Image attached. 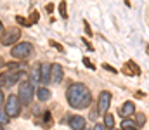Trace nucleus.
<instances>
[{"instance_id":"10","label":"nucleus","mask_w":149,"mask_h":130,"mask_svg":"<svg viewBox=\"0 0 149 130\" xmlns=\"http://www.w3.org/2000/svg\"><path fill=\"white\" fill-rule=\"evenodd\" d=\"M23 75H24L23 71H17V73H5V75H3V87L14 85V83L23 76Z\"/></svg>"},{"instance_id":"6","label":"nucleus","mask_w":149,"mask_h":130,"mask_svg":"<svg viewBox=\"0 0 149 130\" xmlns=\"http://www.w3.org/2000/svg\"><path fill=\"white\" fill-rule=\"evenodd\" d=\"M111 94L108 92V90H102L101 94H99V102H97V111L101 113V115H106L108 113V109H109V104H111Z\"/></svg>"},{"instance_id":"15","label":"nucleus","mask_w":149,"mask_h":130,"mask_svg":"<svg viewBox=\"0 0 149 130\" xmlns=\"http://www.w3.org/2000/svg\"><path fill=\"white\" fill-rule=\"evenodd\" d=\"M104 125H106L109 130L114 127V116H113V115H108V113L104 115Z\"/></svg>"},{"instance_id":"21","label":"nucleus","mask_w":149,"mask_h":130,"mask_svg":"<svg viewBox=\"0 0 149 130\" xmlns=\"http://www.w3.org/2000/svg\"><path fill=\"white\" fill-rule=\"evenodd\" d=\"M38 19H40V14H38V10H33V12H31V24H37Z\"/></svg>"},{"instance_id":"20","label":"nucleus","mask_w":149,"mask_h":130,"mask_svg":"<svg viewBox=\"0 0 149 130\" xmlns=\"http://www.w3.org/2000/svg\"><path fill=\"white\" fill-rule=\"evenodd\" d=\"M135 123H137L139 127H142V125L146 123V116H144V115H135Z\"/></svg>"},{"instance_id":"22","label":"nucleus","mask_w":149,"mask_h":130,"mask_svg":"<svg viewBox=\"0 0 149 130\" xmlns=\"http://www.w3.org/2000/svg\"><path fill=\"white\" fill-rule=\"evenodd\" d=\"M50 45H52V47H54V49H57V50H59V52H63V50H64V47H63V45H61V43H57L56 42V40H50Z\"/></svg>"},{"instance_id":"9","label":"nucleus","mask_w":149,"mask_h":130,"mask_svg":"<svg viewBox=\"0 0 149 130\" xmlns=\"http://www.w3.org/2000/svg\"><path fill=\"white\" fill-rule=\"evenodd\" d=\"M50 66L52 64H47V63L40 64V82H42V85H47L49 82H52V78H50Z\"/></svg>"},{"instance_id":"4","label":"nucleus","mask_w":149,"mask_h":130,"mask_svg":"<svg viewBox=\"0 0 149 130\" xmlns=\"http://www.w3.org/2000/svg\"><path fill=\"white\" fill-rule=\"evenodd\" d=\"M33 92H35V88H33V85H31V82H24L23 85L19 87L17 97H19L21 104L30 106V102H31V99H33Z\"/></svg>"},{"instance_id":"27","label":"nucleus","mask_w":149,"mask_h":130,"mask_svg":"<svg viewBox=\"0 0 149 130\" xmlns=\"http://www.w3.org/2000/svg\"><path fill=\"white\" fill-rule=\"evenodd\" d=\"M81 40H83V43H85V47H87L88 50H94V47H92V43H90V42H87V40H85V37H83Z\"/></svg>"},{"instance_id":"8","label":"nucleus","mask_w":149,"mask_h":130,"mask_svg":"<svg viewBox=\"0 0 149 130\" xmlns=\"http://www.w3.org/2000/svg\"><path fill=\"white\" fill-rule=\"evenodd\" d=\"M50 78H52V82H56V83L63 82L64 71H63V66H61V64H52V66H50Z\"/></svg>"},{"instance_id":"14","label":"nucleus","mask_w":149,"mask_h":130,"mask_svg":"<svg viewBox=\"0 0 149 130\" xmlns=\"http://www.w3.org/2000/svg\"><path fill=\"white\" fill-rule=\"evenodd\" d=\"M31 80L33 82H40V64H35L33 68H31Z\"/></svg>"},{"instance_id":"25","label":"nucleus","mask_w":149,"mask_h":130,"mask_svg":"<svg viewBox=\"0 0 149 130\" xmlns=\"http://www.w3.org/2000/svg\"><path fill=\"white\" fill-rule=\"evenodd\" d=\"M83 64H85L87 68H90V70H95V66L90 63V59H88V57H83Z\"/></svg>"},{"instance_id":"23","label":"nucleus","mask_w":149,"mask_h":130,"mask_svg":"<svg viewBox=\"0 0 149 130\" xmlns=\"http://www.w3.org/2000/svg\"><path fill=\"white\" fill-rule=\"evenodd\" d=\"M83 28H85V33L88 35V37H92L94 33H92V30H90V24H88V21H83Z\"/></svg>"},{"instance_id":"32","label":"nucleus","mask_w":149,"mask_h":130,"mask_svg":"<svg viewBox=\"0 0 149 130\" xmlns=\"http://www.w3.org/2000/svg\"><path fill=\"white\" fill-rule=\"evenodd\" d=\"M3 31V24H2V21H0V33Z\"/></svg>"},{"instance_id":"33","label":"nucleus","mask_w":149,"mask_h":130,"mask_svg":"<svg viewBox=\"0 0 149 130\" xmlns=\"http://www.w3.org/2000/svg\"><path fill=\"white\" fill-rule=\"evenodd\" d=\"M125 3H127V7H130V0H125Z\"/></svg>"},{"instance_id":"5","label":"nucleus","mask_w":149,"mask_h":130,"mask_svg":"<svg viewBox=\"0 0 149 130\" xmlns=\"http://www.w3.org/2000/svg\"><path fill=\"white\" fill-rule=\"evenodd\" d=\"M19 37H21V31L17 28H10L5 33H2L0 42H2V45H16V42L19 40Z\"/></svg>"},{"instance_id":"18","label":"nucleus","mask_w":149,"mask_h":130,"mask_svg":"<svg viewBox=\"0 0 149 130\" xmlns=\"http://www.w3.org/2000/svg\"><path fill=\"white\" fill-rule=\"evenodd\" d=\"M9 122V115H7V111L0 106V123H7Z\"/></svg>"},{"instance_id":"34","label":"nucleus","mask_w":149,"mask_h":130,"mask_svg":"<svg viewBox=\"0 0 149 130\" xmlns=\"http://www.w3.org/2000/svg\"><path fill=\"white\" fill-rule=\"evenodd\" d=\"M146 52H148V56H149V45H146Z\"/></svg>"},{"instance_id":"7","label":"nucleus","mask_w":149,"mask_h":130,"mask_svg":"<svg viewBox=\"0 0 149 130\" xmlns=\"http://www.w3.org/2000/svg\"><path fill=\"white\" fill-rule=\"evenodd\" d=\"M121 71H123L125 75H128V76H139V75H141V68L137 66L135 61H127V64L123 66Z\"/></svg>"},{"instance_id":"26","label":"nucleus","mask_w":149,"mask_h":130,"mask_svg":"<svg viewBox=\"0 0 149 130\" xmlns=\"http://www.w3.org/2000/svg\"><path fill=\"white\" fill-rule=\"evenodd\" d=\"M94 130H108V127H106L104 123H97V125L94 127Z\"/></svg>"},{"instance_id":"2","label":"nucleus","mask_w":149,"mask_h":130,"mask_svg":"<svg viewBox=\"0 0 149 130\" xmlns=\"http://www.w3.org/2000/svg\"><path fill=\"white\" fill-rule=\"evenodd\" d=\"M33 50V45L30 42H21V43H16L12 49H10V56L16 57V59H26Z\"/></svg>"},{"instance_id":"3","label":"nucleus","mask_w":149,"mask_h":130,"mask_svg":"<svg viewBox=\"0 0 149 130\" xmlns=\"http://www.w3.org/2000/svg\"><path fill=\"white\" fill-rule=\"evenodd\" d=\"M5 111H7L9 118H14V116H17L21 113V101H19L17 95L12 94V95L7 97V101H5Z\"/></svg>"},{"instance_id":"13","label":"nucleus","mask_w":149,"mask_h":130,"mask_svg":"<svg viewBox=\"0 0 149 130\" xmlns=\"http://www.w3.org/2000/svg\"><path fill=\"white\" fill-rule=\"evenodd\" d=\"M37 95H38V101H42V102H45V101H49L50 99V90L49 88H38V92H37Z\"/></svg>"},{"instance_id":"16","label":"nucleus","mask_w":149,"mask_h":130,"mask_svg":"<svg viewBox=\"0 0 149 130\" xmlns=\"http://www.w3.org/2000/svg\"><path fill=\"white\" fill-rule=\"evenodd\" d=\"M66 7H68V3L63 0V2L59 3V12H61V17H63V19H68V10H66Z\"/></svg>"},{"instance_id":"36","label":"nucleus","mask_w":149,"mask_h":130,"mask_svg":"<svg viewBox=\"0 0 149 130\" xmlns=\"http://www.w3.org/2000/svg\"><path fill=\"white\" fill-rule=\"evenodd\" d=\"M0 130H3V129H2V125H0Z\"/></svg>"},{"instance_id":"1","label":"nucleus","mask_w":149,"mask_h":130,"mask_svg":"<svg viewBox=\"0 0 149 130\" xmlns=\"http://www.w3.org/2000/svg\"><path fill=\"white\" fill-rule=\"evenodd\" d=\"M66 99H68V104L74 108V109H85L90 106L92 102V94L90 90L87 88L85 83H71L66 90Z\"/></svg>"},{"instance_id":"19","label":"nucleus","mask_w":149,"mask_h":130,"mask_svg":"<svg viewBox=\"0 0 149 130\" xmlns=\"http://www.w3.org/2000/svg\"><path fill=\"white\" fill-rule=\"evenodd\" d=\"M16 21H17L21 26H31V21H26L23 16H16Z\"/></svg>"},{"instance_id":"29","label":"nucleus","mask_w":149,"mask_h":130,"mask_svg":"<svg viewBox=\"0 0 149 130\" xmlns=\"http://www.w3.org/2000/svg\"><path fill=\"white\" fill-rule=\"evenodd\" d=\"M52 10H54V5H52V3H49V5H47V12H52Z\"/></svg>"},{"instance_id":"31","label":"nucleus","mask_w":149,"mask_h":130,"mask_svg":"<svg viewBox=\"0 0 149 130\" xmlns=\"http://www.w3.org/2000/svg\"><path fill=\"white\" fill-rule=\"evenodd\" d=\"M0 83L3 85V75H0Z\"/></svg>"},{"instance_id":"24","label":"nucleus","mask_w":149,"mask_h":130,"mask_svg":"<svg viewBox=\"0 0 149 130\" xmlns=\"http://www.w3.org/2000/svg\"><path fill=\"white\" fill-rule=\"evenodd\" d=\"M102 68H104L106 71H109V73H113V75H116V73H118V71H116V70L113 68L111 64H102Z\"/></svg>"},{"instance_id":"37","label":"nucleus","mask_w":149,"mask_h":130,"mask_svg":"<svg viewBox=\"0 0 149 130\" xmlns=\"http://www.w3.org/2000/svg\"><path fill=\"white\" fill-rule=\"evenodd\" d=\"M83 130H88V129H83Z\"/></svg>"},{"instance_id":"38","label":"nucleus","mask_w":149,"mask_h":130,"mask_svg":"<svg viewBox=\"0 0 149 130\" xmlns=\"http://www.w3.org/2000/svg\"><path fill=\"white\" fill-rule=\"evenodd\" d=\"M111 130H114V129H111Z\"/></svg>"},{"instance_id":"28","label":"nucleus","mask_w":149,"mask_h":130,"mask_svg":"<svg viewBox=\"0 0 149 130\" xmlns=\"http://www.w3.org/2000/svg\"><path fill=\"white\" fill-rule=\"evenodd\" d=\"M45 122H47V123H50V113H49V111L45 113Z\"/></svg>"},{"instance_id":"35","label":"nucleus","mask_w":149,"mask_h":130,"mask_svg":"<svg viewBox=\"0 0 149 130\" xmlns=\"http://www.w3.org/2000/svg\"><path fill=\"white\" fill-rule=\"evenodd\" d=\"M128 130H137V129H128Z\"/></svg>"},{"instance_id":"12","label":"nucleus","mask_w":149,"mask_h":130,"mask_svg":"<svg viewBox=\"0 0 149 130\" xmlns=\"http://www.w3.org/2000/svg\"><path fill=\"white\" fill-rule=\"evenodd\" d=\"M120 113H121L123 116H132V115L135 113V106H134V102H132V101H127V102L121 106Z\"/></svg>"},{"instance_id":"11","label":"nucleus","mask_w":149,"mask_h":130,"mask_svg":"<svg viewBox=\"0 0 149 130\" xmlns=\"http://www.w3.org/2000/svg\"><path fill=\"white\" fill-rule=\"evenodd\" d=\"M70 127L73 130H83L85 129V118L83 116H78V115H74L70 118Z\"/></svg>"},{"instance_id":"17","label":"nucleus","mask_w":149,"mask_h":130,"mask_svg":"<svg viewBox=\"0 0 149 130\" xmlns=\"http://www.w3.org/2000/svg\"><path fill=\"white\" fill-rule=\"evenodd\" d=\"M128 129H135V125H134V122L132 120H123L121 122V130H128Z\"/></svg>"},{"instance_id":"30","label":"nucleus","mask_w":149,"mask_h":130,"mask_svg":"<svg viewBox=\"0 0 149 130\" xmlns=\"http://www.w3.org/2000/svg\"><path fill=\"white\" fill-rule=\"evenodd\" d=\"M3 101H5V97H3V92L0 90V106H2V102H3Z\"/></svg>"}]
</instances>
